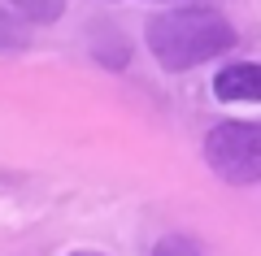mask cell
Instances as JSON below:
<instances>
[{"label": "cell", "mask_w": 261, "mask_h": 256, "mask_svg": "<svg viewBox=\"0 0 261 256\" xmlns=\"http://www.w3.org/2000/svg\"><path fill=\"white\" fill-rule=\"evenodd\" d=\"M144 39H148L152 61L166 74H187L205 61L226 56L240 44L231 18L222 9H214V5H178V9L152 13Z\"/></svg>", "instance_id": "cell-1"}, {"label": "cell", "mask_w": 261, "mask_h": 256, "mask_svg": "<svg viewBox=\"0 0 261 256\" xmlns=\"http://www.w3.org/2000/svg\"><path fill=\"white\" fill-rule=\"evenodd\" d=\"M205 165L231 187L261 183V122H218L205 135Z\"/></svg>", "instance_id": "cell-2"}, {"label": "cell", "mask_w": 261, "mask_h": 256, "mask_svg": "<svg viewBox=\"0 0 261 256\" xmlns=\"http://www.w3.org/2000/svg\"><path fill=\"white\" fill-rule=\"evenodd\" d=\"M214 96L222 104H261V61H231L214 74Z\"/></svg>", "instance_id": "cell-3"}, {"label": "cell", "mask_w": 261, "mask_h": 256, "mask_svg": "<svg viewBox=\"0 0 261 256\" xmlns=\"http://www.w3.org/2000/svg\"><path fill=\"white\" fill-rule=\"evenodd\" d=\"M9 5L22 22H39V26H48L65 13V0H9Z\"/></svg>", "instance_id": "cell-4"}, {"label": "cell", "mask_w": 261, "mask_h": 256, "mask_svg": "<svg viewBox=\"0 0 261 256\" xmlns=\"http://www.w3.org/2000/svg\"><path fill=\"white\" fill-rule=\"evenodd\" d=\"M31 39H27V22L18 18L13 9L0 5V52H22Z\"/></svg>", "instance_id": "cell-5"}, {"label": "cell", "mask_w": 261, "mask_h": 256, "mask_svg": "<svg viewBox=\"0 0 261 256\" xmlns=\"http://www.w3.org/2000/svg\"><path fill=\"white\" fill-rule=\"evenodd\" d=\"M152 256H205V252H200V243L192 235H166L152 247Z\"/></svg>", "instance_id": "cell-6"}, {"label": "cell", "mask_w": 261, "mask_h": 256, "mask_svg": "<svg viewBox=\"0 0 261 256\" xmlns=\"http://www.w3.org/2000/svg\"><path fill=\"white\" fill-rule=\"evenodd\" d=\"M70 256H105V252H87V247H83V252H70Z\"/></svg>", "instance_id": "cell-7"}]
</instances>
